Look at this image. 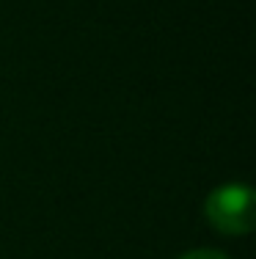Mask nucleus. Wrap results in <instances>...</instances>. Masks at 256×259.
<instances>
[{
	"label": "nucleus",
	"instance_id": "2",
	"mask_svg": "<svg viewBox=\"0 0 256 259\" xmlns=\"http://www.w3.org/2000/svg\"><path fill=\"white\" fill-rule=\"evenodd\" d=\"M179 259H229L223 251H212V248H196V251H187Z\"/></svg>",
	"mask_w": 256,
	"mask_h": 259
},
{
	"label": "nucleus",
	"instance_id": "1",
	"mask_svg": "<svg viewBox=\"0 0 256 259\" xmlns=\"http://www.w3.org/2000/svg\"><path fill=\"white\" fill-rule=\"evenodd\" d=\"M204 215L223 234H248L256 226L253 190L242 182H229L207 196Z\"/></svg>",
	"mask_w": 256,
	"mask_h": 259
}]
</instances>
